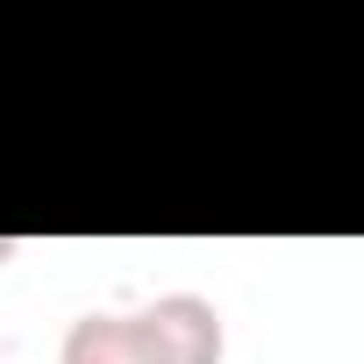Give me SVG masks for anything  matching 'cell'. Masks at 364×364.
Listing matches in <instances>:
<instances>
[{
    "instance_id": "cell-1",
    "label": "cell",
    "mask_w": 364,
    "mask_h": 364,
    "mask_svg": "<svg viewBox=\"0 0 364 364\" xmlns=\"http://www.w3.org/2000/svg\"><path fill=\"white\" fill-rule=\"evenodd\" d=\"M136 336L150 364H222L229 350V321L208 293H157L150 307H136Z\"/></svg>"
},
{
    "instance_id": "cell-2",
    "label": "cell",
    "mask_w": 364,
    "mask_h": 364,
    "mask_svg": "<svg viewBox=\"0 0 364 364\" xmlns=\"http://www.w3.org/2000/svg\"><path fill=\"white\" fill-rule=\"evenodd\" d=\"M58 364H150V357H143L136 314H79V321L65 328Z\"/></svg>"
},
{
    "instance_id": "cell-3",
    "label": "cell",
    "mask_w": 364,
    "mask_h": 364,
    "mask_svg": "<svg viewBox=\"0 0 364 364\" xmlns=\"http://www.w3.org/2000/svg\"><path fill=\"white\" fill-rule=\"evenodd\" d=\"M15 250H22V243H15V236H0V264H15Z\"/></svg>"
}]
</instances>
